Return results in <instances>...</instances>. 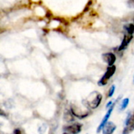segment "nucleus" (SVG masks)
Returning <instances> with one entry per match:
<instances>
[{"label":"nucleus","instance_id":"nucleus-1","mask_svg":"<svg viewBox=\"0 0 134 134\" xmlns=\"http://www.w3.org/2000/svg\"><path fill=\"white\" fill-rule=\"evenodd\" d=\"M102 100V95L97 91L91 93L84 100V105L90 109H96L99 107Z\"/></svg>","mask_w":134,"mask_h":134},{"label":"nucleus","instance_id":"nucleus-2","mask_svg":"<svg viewBox=\"0 0 134 134\" xmlns=\"http://www.w3.org/2000/svg\"><path fill=\"white\" fill-rule=\"evenodd\" d=\"M71 111L74 115V116H75L80 119H84L90 115V112L87 110V108L83 109L80 106H79L78 104H71Z\"/></svg>","mask_w":134,"mask_h":134},{"label":"nucleus","instance_id":"nucleus-3","mask_svg":"<svg viewBox=\"0 0 134 134\" xmlns=\"http://www.w3.org/2000/svg\"><path fill=\"white\" fill-rule=\"evenodd\" d=\"M116 71V67L115 65L113 66H109L106 71V72L104 73V75H103V77L100 79V80L98 82V85L99 86H105L107 85V83L108 82L109 79L111 78V76L115 74Z\"/></svg>","mask_w":134,"mask_h":134},{"label":"nucleus","instance_id":"nucleus-4","mask_svg":"<svg viewBox=\"0 0 134 134\" xmlns=\"http://www.w3.org/2000/svg\"><path fill=\"white\" fill-rule=\"evenodd\" d=\"M126 127L123 130L122 134H130L134 130V112L130 113L125 121Z\"/></svg>","mask_w":134,"mask_h":134},{"label":"nucleus","instance_id":"nucleus-5","mask_svg":"<svg viewBox=\"0 0 134 134\" xmlns=\"http://www.w3.org/2000/svg\"><path fill=\"white\" fill-rule=\"evenodd\" d=\"M114 107H115V103H113V104L108 108L107 114L105 115V116H104V119H102V121H101L100 126H99L98 128H97V133H100V131L101 130H103V128L104 127V126H105V125L107 124V122H108V119H109V118H110V116H111V112H112V111H113V109H114Z\"/></svg>","mask_w":134,"mask_h":134},{"label":"nucleus","instance_id":"nucleus-6","mask_svg":"<svg viewBox=\"0 0 134 134\" xmlns=\"http://www.w3.org/2000/svg\"><path fill=\"white\" fill-rule=\"evenodd\" d=\"M102 58L105 63L108 64V66H113L115 60H116V57L113 53H106L102 55Z\"/></svg>","mask_w":134,"mask_h":134},{"label":"nucleus","instance_id":"nucleus-7","mask_svg":"<svg viewBox=\"0 0 134 134\" xmlns=\"http://www.w3.org/2000/svg\"><path fill=\"white\" fill-rule=\"evenodd\" d=\"M64 130H66L67 132H68L70 133L78 134L82 130V125L79 123H74L71 126H65Z\"/></svg>","mask_w":134,"mask_h":134},{"label":"nucleus","instance_id":"nucleus-8","mask_svg":"<svg viewBox=\"0 0 134 134\" xmlns=\"http://www.w3.org/2000/svg\"><path fill=\"white\" fill-rule=\"evenodd\" d=\"M116 130V125L112 122H108L103 128V134H113Z\"/></svg>","mask_w":134,"mask_h":134},{"label":"nucleus","instance_id":"nucleus-9","mask_svg":"<svg viewBox=\"0 0 134 134\" xmlns=\"http://www.w3.org/2000/svg\"><path fill=\"white\" fill-rule=\"evenodd\" d=\"M132 39H133V35H130V34L126 35L124 36V38H123V40H122V42L120 46L119 47V51H122V50L125 49L128 46L129 43L131 42Z\"/></svg>","mask_w":134,"mask_h":134},{"label":"nucleus","instance_id":"nucleus-10","mask_svg":"<svg viewBox=\"0 0 134 134\" xmlns=\"http://www.w3.org/2000/svg\"><path fill=\"white\" fill-rule=\"evenodd\" d=\"M124 29L126 31L130 34V35H133L134 34V24H127L124 25Z\"/></svg>","mask_w":134,"mask_h":134},{"label":"nucleus","instance_id":"nucleus-11","mask_svg":"<svg viewBox=\"0 0 134 134\" xmlns=\"http://www.w3.org/2000/svg\"><path fill=\"white\" fill-rule=\"evenodd\" d=\"M74 115L71 113V111L70 112V111H67L66 113H65V115H64V119H65V120L67 121V122H72L73 120H74Z\"/></svg>","mask_w":134,"mask_h":134},{"label":"nucleus","instance_id":"nucleus-12","mask_svg":"<svg viewBox=\"0 0 134 134\" xmlns=\"http://www.w3.org/2000/svg\"><path fill=\"white\" fill-rule=\"evenodd\" d=\"M129 103H130V100H129L128 98H126V99H124V100L122 101V103H121L120 110H121V111H122V110L126 109V108H127V106H128Z\"/></svg>","mask_w":134,"mask_h":134},{"label":"nucleus","instance_id":"nucleus-13","mask_svg":"<svg viewBox=\"0 0 134 134\" xmlns=\"http://www.w3.org/2000/svg\"><path fill=\"white\" fill-rule=\"evenodd\" d=\"M115 86H111V88H110V90H109V91H108V96L109 97H112V96H113V94H114V93H115Z\"/></svg>","mask_w":134,"mask_h":134},{"label":"nucleus","instance_id":"nucleus-14","mask_svg":"<svg viewBox=\"0 0 134 134\" xmlns=\"http://www.w3.org/2000/svg\"><path fill=\"white\" fill-rule=\"evenodd\" d=\"M13 134H25L24 130H22L21 129H16L13 131Z\"/></svg>","mask_w":134,"mask_h":134},{"label":"nucleus","instance_id":"nucleus-15","mask_svg":"<svg viewBox=\"0 0 134 134\" xmlns=\"http://www.w3.org/2000/svg\"><path fill=\"white\" fill-rule=\"evenodd\" d=\"M128 5L130 7H134V0H128Z\"/></svg>","mask_w":134,"mask_h":134},{"label":"nucleus","instance_id":"nucleus-16","mask_svg":"<svg viewBox=\"0 0 134 134\" xmlns=\"http://www.w3.org/2000/svg\"><path fill=\"white\" fill-rule=\"evenodd\" d=\"M112 104H112V101H110V102H108V104H107L106 108H109V107H110V106H111Z\"/></svg>","mask_w":134,"mask_h":134},{"label":"nucleus","instance_id":"nucleus-17","mask_svg":"<svg viewBox=\"0 0 134 134\" xmlns=\"http://www.w3.org/2000/svg\"><path fill=\"white\" fill-rule=\"evenodd\" d=\"M63 134H68V133H63Z\"/></svg>","mask_w":134,"mask_h":134}]
</instances>
